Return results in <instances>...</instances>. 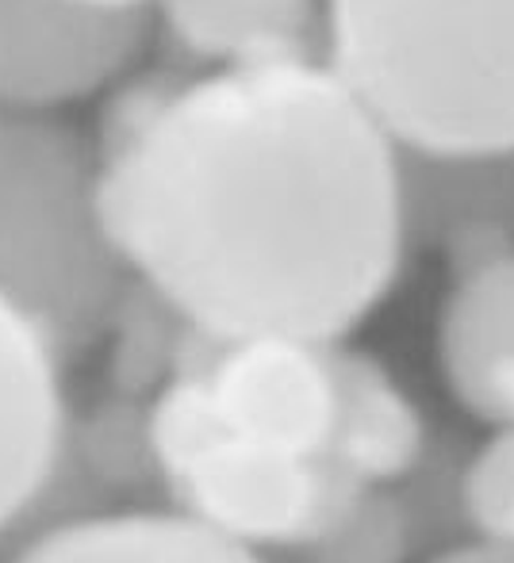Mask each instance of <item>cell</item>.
I'll list each match as a JSON object with an SVG mask.
<instances>
[{
	"mask_svg": "<svg viewBox=\"0 0 514 563\" xmlns=\"http://www.w3.org/2000/svg\"><path fill=\"white\" fill-rule=\"evenodd\" d=\"M400 157V219L411 250H438L449 276L514 250V154Z\"/></svg>",
	"mask_w": 514,
	"mask_h": 563,
	"instance_id": "cell-8",
	"label": "cell"
},
{
	"mask_svg": "<svg viewBox=\"0 0 514 563\" xmlns=\"http://www.w3.org/2000/svg\"><path fill=\"white\" fill-rule=\"evenodd\" d=\"M415 552V529L392 487H365L350 510L304 549L296 563H403Z\"/></svg>",
	"mask_w": 514,
	"mask_h": 563,
	"instance_id": "cell-13",
	"label": "cell"
},
{
	"mask_svg": "<svg viewBox=\"0 0 514 563\" xmlns=\"http://www.w3.org/2000/svg\"><path fill=\"white\" fill-rule=\"evenodd\" d=\"M154 20L200 69L319 58L322 0H154Z\"/></svg>",
	"mask_w": 514,
	"mask_h": 563,
	"instance_id": "cell-9",
	"label": "cell"
},
{
	"mask_svg": "<svg viewBox=\"0 0 514 563\" xmlns=\"http://www.w3.org/2000/svg\"><path fill=\"white\" fill-rule=\"evenodd\" d=\"M514 356V250L461 276H449L438 311V368L446 387L472 418L488 376Z\"/></svg>",
	"mask_w": 514,
	"mask_h": 563,
	"instance_id": "cell-12",
	"label": "cell"
},
{
	"mask_svg": "<svg viewBox=\"0 0 514 563\" xmlns=\"http://www.w3.org/2000/svg\"><path fill=\"white\" fill-rule=\"evenodd\" d=\"M154 12H100L74 0H0V108L51 115L120 85L146 51Z\"/></svg>",
	"mask_w": 514,
	"mask_h": 563,
	"instance_id": "cell-6",
	"label": "cell"
},
{
	"mask_svg": "<svg viewBox=\"0 0 514 563\" xmlns=\"http://www.w3.org/2000/svg\"><path fill=\"white\" fill-rule=\"evenodd\" d=\"M62 345L0 291V533L35 506L66 449Z\"/></svg>",
	"mask_w": 514,
	"mask_h": 563,
	"instance_id": "cell-7",
	"label": "cell"
},
{
	"mask_svg": "<svg viewBox=\"0 0 514 563\" xmlns=\"http://www.w3.org/2000/svg\"><path fill=\"white\" fill-rule=\"evenodd\" d=\"M142 433L177 514L258 556L304 549L365 490L335 460L288 456L219 430L177 376L157 387Z\"/></svg>",
	"mask_w": 514,
	"mask_h": 563,
	"instance_id": "cell-4",
	"label": "cell"
},
{
	"mask_svg": "<svg viewBox=\"0 0 514 563\" xmlns=\"http://www.w3.org/2000/svg\"><path fill=\"white\" fill-rule=\"evenodd\" d=\"M128 288L97 216L92 142L54 115H0V291L81 345Z\"/></svg>",
	"mask_w": 514,
	"mask_h": 563,
	"instance_id": "cell-3",
	"label": "cell"
},
{
	"mask_svg": "<svg viewBox=\"0 0 514 563\" xmlns=\"http://www.w3.org/2000/svg\"><path fill=\"white\" fill-rule=\"evenodd\" d=\"M112 89L92 139L100 227L185 327L346 341L392 296L400 157L322 58Z\"/></svg>",
	"mask_w": 514,
	"mask_h": 563,
	"instance_id": "cell-1",
	"label": "cell"
},
{
	"mask_svg": "<svg viewBox=\"0 0 514 563\" xmlns=\"http://www.w3.org/2000/svg\"><path fill=\"white\" fill-rule=\"evenodd\" d=\"M457 514L472 537L514 544V430L495 433L469 452L457 475Z\"/></svg>",
	"mask_w": 514,
	"mask_h": 563,
	"instance_id": "cell-14",
	"label": "cell"
},
{
	"mask_svg": "<svg viewBox=\"0 0 514 563\" xmlns=\"http://www.w3.org/2000/svg\"><path fill=\"white\" fill-rule=\"evenodd\" d=\"M338 368H342V422H338L335 464L361 487H395L430 449L423 415L395 384L392 372L365 349L342 341Z\"/></svg>",
	"mask_w": 514,
	"mask_h": 563,
	"instance_id": "cell-10",
	"label": "cell"
},
{
	"mask_svg": "<svg viewBox=\"0 0 514 563\" xmlns=\"http://www.w3.org/2000/svg\"><path fill=\"white\" fill-rule=\"evenodd\" d=\"M85 8H100V12H154V0H74Z\"/></svg>",
	"mask_w": 514,
	"mask_h": 563,
	"instance_id": "cell-16",
	"label": "cell"
},
{
	"mask_svg": "<svg viewBox=\"0 0 514 563\" xmlns=\"http://www.w3.org/2000/svg\"><path fill=\"white\" fill-rule=\"evenodd\" d=\"M430 563H514V544L472 537V541L461 544H446L441 552H434Z\"/></svg>",
	"mask_w": 514,
	"mask_h": 563,
	"instance_id": "cell-15",
	"label": "cell"
},
{
	"mask_svg": "<svg viewBox=\"0 0 514 563\" xmlns=\"http://www.w3.org/2000/svg\"><path fill=\"white\" fill-rule=\"evenodd\" d=\"M319 58L395 150L514 154V0H322Z\"/></svg>",
	"mask_w": 514,
	"mask_h": 563,
	"instance_id": "cell-2",
	"label": "cell"
},
{
	"mask_svg": "<svg viewBox=\"0 0 514 563\" xmlns=\"http://www.w3.org/2000/svg\"><path fill=\"white\" fill-rule=\"evenodd\" d=\"M338 353L342 341L211 338L185 327L169 376L185 379L219 430L288 456L335 460L342 422Z\"/></svg>",
	"mask_w": 514,
	"mask_h": 563,
	"instance_id": "cell-5",
	"label": "cell"
},
{
	"mask_svg": "<svg viewBox=\"0 0 514 563\" xmlns=\"http://www.w3.org/2000/svg\"><path fill=\"white\" fill-rule=\"evenodd\" d=\"M15 563H269L177 510L100 514L51 529Z\"/></svg>",
	"mask_w": 514,
	"mask_h": 563,
	"instance_id": "cell-11",
	"label": "cell"
}]
</instances>
